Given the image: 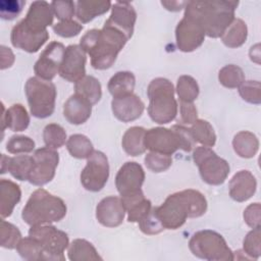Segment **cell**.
Returning a JSON list of instances; mask_svg holds the SVG:
<instances>
[{
    "label": "cell",
    "mask_w": 261,
    "mask_h": 261,
    "mask_svg": "<svg viewBox=\"0 0 261 261\" xmlns=\"http://www.w3.org/2000/svg\"><path fill=\"white\" fill-rule=\"evenodd\" d=\"M247 36L248 28L246 22L241 18H234L220 38L226 47L238 48L246 42Z\"/></svg>",
    "instance_id": "obj_31"
},
{
    "label": "cell",
    "mask_w": 261,
    "mask_h": 261,
    "mask_svg": "<svg viewBox=\"0 0 261 261\" xmlns=\"http://www.w3.org/2000/svg\"><path fill=\"white\" fill-rule=\"evenodd\" d=\"M66 148L69 154L77 159H88L94 152L90 139L81 134L71 135L66 141Z\"/></svg>",
    "instance_id": "obj_33"
},
{
    "label": "cell",
    "mask_w": 261,
    "mask_h": 261,
    "mask_svg": "<svg viewBox=\"0 0 261 261\" xmlns=\"http://www.w3.org/2000/svg\"><path fill=\"white\" fill-rule=\"evenodd\" d=\"M109 177V163L106 155L94 150L81 172V182L90 192H99L106 185Z\"/></svg>",
    "instance_id": "obj_11"
},
{
    "label": "cell",
    "mask_w": 261,
    "mask_h": 261,
    "mask_svg": "<svg viewBox=\"0 0 261 261\" xmlns=\"http://www.w3.org/2000/svg\"><path fill=\"white\" fill-rule=\"evenodd\" d=\"M66 205L61 198L44 189H38L32 193L24 205L21 218L31 226L50 224L60 221L66 215Z\"/></svg>",
    "instance_id": "obj_4"
},
{
    "label": "cell",
    "mask_w": 261,
    "mask_h": 261,
    "mask_svg": "<svg viewBox=\"0 0 261 261\" xmlns=\"http://www.w3.org/2000/svg\"><path fill=\"white\" fill-rule=\"evenodd\" d=\"M54 12L51 4L46 1H34L27 12L23 21L25 24L36 32L47 31V27L53 22Z\"/></svg>",
    "instance_id": "obj_21"
},
{
    "label": "cell",
    "mask_w": 261,
    "mask_h": 261,
    "mask_svg": "<svg viewBox=\"0 0 261 261\" xmlns=\"http://www.w3.org/2000/svg\"><path fill=\"white\" fill-rule=\"evenodd\" d=\"M111 6L112 3L110 1L79 0L75 2V15L81 22L87 23L95 17L106 13Z\"/></svg>",
    "instance_id": "obj_26"
},
{
    "label": "cell",
    "mask_w": 261,
    "mask_h": 261,
    "mask_svg": "<svg viewBox=\"0 0 261 261\" xmlns=\"http://www.w3.org/2000/svg\"><path fill=\"white\" fill-rule=\"evenodd\" d=\"M260 211H261V206L260 203H252L247 208L244 210V220L252 228L261 226L260 225Z\"/></svg>",
    "instance_id": "obj_50"
},
{
    "label": "cell",
    "mask_w": 261,
    "mask_h": 261,
    "mask_svg": "<svg viewBox=\"0 0 261 261\" xmlns=\"http://www.w3.org/2000/svg\"><path fill=\"white\" fill-rule=\"evenodd\" d=\"M200 89L197 81L191 75H180L177 79L176 84V93L179 98V102H189L193 103L198 95Z\"/></svg>",
    "instance_id": "obj_36"
},
{
    "label": "cell",
    "mask_w": 261,
    "mask_h": 261,
    "mask_svg": "<svg viewBox=\"0 0 261 261\" xmlns=\"http://www.w3.org/2000/svg\"><path fill=\"white\" fill-rule=\"evenodd\" d=\"M21 191L17 184L10 179L0 180V214L2 218L9 217L15 205L20 201Z\"/></svg>",
    "instance_id": "obj_24"
},
{
    "label": "cell",
    "mask_w": 261,
    "mask_h": 261,
    "mask_svg": "<svg viewBox=\"0 0 261 261\" xmlns=\"http://www.w3.org/2000/svg\"><path fill=\"white\" fill-rule=\"evenodd\" d=\"M1 69H6L10 67L14 62V54L10 48L1 45Z\"/></svg>",
    "instance_id": "obj_52"
},
{
    "label": "cell",
    "mask_w": 261,
    "mask_h": 261,
    "mask_svg": "<svg viewBox=\"0 0 261 261\" xmlns=\"http://www.w3.org/2000/svg\"><path fill=\"white\" fill-rule=\"evenodd\" d=\"M68 259L71 261H97L102 260L96 248L87 240L75 239L68 246Z\"/></svg>",
    "instance_id": "obj_30"
},
{
    "label": "cell",
    "mask_w": 261,
    "mask_h": 261,
    "mask_svg": "<svg viewBox=\"0 0 261 261\" xmlns=\"http://www.w3.org/2000/svg\"><path fill=\"white\" fill-rule=\"evenodd\" d=\"M128 38L117 29L104 23L101 30L88 31L80 40V46L91 57L95 69H107L113 65Z\"/></svg>",
    "instance_id": "obj_1"
},
{
    "label": "cell",
    "mask_w": 261,
    "mask_h": 261,
    "mask_svg": "<svg viewBox=\"0 0 261 261\" xmlns=\"http://www.w3.org/2000/svg\"><path fill=\"white\" fill-rule=\"evenodd\" d=\"M33 164V156L16 155L14 157H9L7 171L18 180H29Z\"/></svg>",
    "instance_id": "obj_34"
},
{
    "label": "cell",
    "mask_w": 261,
    "mask_h": 261,
    "mask_svg": "<svg viewBox=\"0 0 261 261\" xmlns=\"http://www.w3.org/2000/svg\"><path fill=\"white\" fill-rule=\"evenodd\" d=\"M125 212L119 197L108 196L98 203L96 207V218L103 226L115 227L122 223Z\"/></svg>",
    "instance_id": "obj_18"
},
{
    "label": "cell",
    "mask_w": 261,
    "mask_h": 261,
    "mask_svg": "<svg viewBox=\"0 0 261 261\" xmlns=\"http://www.w3.org/2000/svg\"><path fill=\"white\" fill-rule=\"evenodd\" d=\"M43 139L46 147L56 150L65 144L66 132L57 123H49L43 130Z\"/></svg>",
    "instance_id": "obj_40"
},
{
    "label": "cell",
    "mask_w": 261,
    "mask_h": 261,
    "mask_svg": "<svg viewBox=\"0 0 261 261\" xmlns=\"http://www.w3.org/2000/svg\"><path fill=\"white\" fill-rule=\"evenodd\" d=\"M34 164L29 181L34 186H44L51 181L59 162V154L55 149L43 147L35 151Z\"/></svg>",
    "instance_id": "obj_12"
},
{
    "label": "cell",
    "mask_w": 261,
    "mask_h": 261,
    "mask_svg": "<svg viewBox=\"0 0 261 261\" xmlns=\"http://www.w3.org/2000/svg\"><path fill=\"white\" fill-rule=\"evenodd\" d=\"M259 48H260V45L256 44L255 46L251 47L250 52H249L251 60L258 63V64L260 63V49Z\"/></svg>",
    "instance_id": "obj_54"
},
{
    "label": "cell",
    "mask_w": 261,
    "mask_h": 261,
    "mask_svg": "<svg viewBox=\"0 0 261 261\" xmlns=\"http://www.w3.org/2000/svg\"><path fill=\"white\" fill-rule=\"evenodd\" d=\"M145 164L147 168L153 172H163L171 166L172 158L170 155L157 152H149L145 156Z\"/></svg>",
    "instance_id": "obj_42"
},
{
    "label": "cell",
    "mask_w": 261,
    "mask_h": 261,
    "mask_svg": "<svg viewBox=\"0 0 261 261\" xmlns=\"http://www.w3.org/2000/svg\"><path fill=\"white\" fill-rule=\"evenodd\" d=\"M145 180L143 167L135 162L128 161L122 164L115 176V186L120 197L134 194L142 190Z\"/></svg>",
    "instance_id": "obj_17"
},
{
    "label": "cell",
    "mask_w": 261,
    "mask_h": 261,
    "mask_svg": "<svg viewBox=\"0 0 261 261\" xmlns=\"http://www.w3.org/2000/svg\"><path fill=\"white\" fill-rule=\"evenodd\" d=\"M74 93L87 99L92 105H95L102 97L101 84L96 77L85 75L74 84Z\"/></svg>",
    "instance_id": "obj_32"
},
{
    "label": "cell",
    "mask_w": 261,
    "mask_h": 261,
    "mask_svg": "<svg viewBox=\"0 0 261 261\" xmlns=\"http://www.w3.org/2000/svg\"><path fill=\"white\" fill-rule=\"evenodd\" d=\"M188 1H176V0H163L161 4L165 7V9L169 11H179L186 7Z\"/></svg>",
    "instance_id": "obj_53"
},
{
    "label": "cell",
    "mask_w": 261,
    "mask_h": 261,
    "mask_svg": "<svg viewBox=\"0 0 261 261\" xmlns=\"http://www.w3.org/2000/svg\"><path fill=\"white\" fill-rule=\"evenodd\" d=\"M261 226L253 228L247 233L243 242V251L251 259H258L261 254Z\"/></svg>",
    "instance_id": "obj_41"
},
{
    "label": "cell",
    "mask_w": 261,
    "mask_h": 261,
    "mask_svg": "<svg viewBox=\"0 0 261 261\" xmlns=\"http://www.w3.org/2000/svg\"><path fill=\"white\" fill-rule=\"evenodd\" d=\"M239 94L243 100L251 104L261 103V85L259 81H244L239 87Z\"/></svg>",
    "instance_id": "obj_43"
},
{
    "label": "cell",
    "mask_w": 261,
    "mask_h": 261,
    "mask_svg": "<svg viewBox=\"0 0 261 261\" xmlns=\"http://www.w3.org/2000/svg\"><path fill=\"white\" fill-rule=\"evenodd\" d=\"M52 29L56 35L62 38H71L77 36L81 33L83 25L73 19H68L53 24Z\"/></svg>",
    "instance_id": "obj_47"
},
{
    "label": "cell",
    "mask_w": 261,
    "mask_h": 261,
    "mask_svg": "<svg viewBox=\"0 0 261 261\" xmlns=\"http://www.w3.org/2000/svg\"><path fill=\"white\" fill-rule=\"evenodd\" d=\"M25 1L23 0H2L0 2V16L4 20L16 18L22 11Z\"/></svg>",
    "instance_id": "obj_46"
},
{
    "label": "cell",
    "mask_w": 261,
    "mask_h": 261,
    "mask_svg": "<svg viewBox=\"0 0 261 261\" xmlns=\"http://www.w3.org/2000/svg\"><path fill=\"white\" fill-rule=\"evenodd\" d=\"M205 36L203 28L187 15H184L175 28L176 46L182 52H192L198 49L203 44Z\"/></svg>",
    "instance_id": "obj_14"
},
{
    "label": "cell",
    "mask_w": 261,
    "mask_h": 261,
    "mask_svg": "<svg viewBox=\"0 0 261 261\" xmlns=\"http://www.w3.org/2000/svg\"><path fill=\"white\" fill-rule=\"evenodd\" d=\"M189 248L194 256L208 261H231L234 259L224 238L211 229L195 232L189 241Z\"/></svg>",
    "instance_id": "obj_7"
},
{
    "label": "cell",
    "mask_w": 261,
    "mask_h": 261,
    "mask_svg": "<svg viewBox=\"0 0 261 261\" xmlns=\"http://www.w3.org/2000/svg\"><path fill=\"white\" fill-rule=\"evenodd\" d=\"M16 250L19 256L24 260H43V249L40 243L30 236L19 241Z\"/></svg>",
    "instance_id": "obj_38"
},
{
    "label": "cell",
    "mask_w": 261,
    "mask_h": 261,
    "mask_svg": "<svg viewBox=\"0 0 261 261\" xmlns=\"http://www.w3.org/2000/svg\"><path fill=\"white\" fill-rule=\"evenodd\" d=\"M2 132H4L6 127L10 128L12 132H22L27 129L30 124V115L23 105L13 104L5 111L4 105L2 104Z\"/></svg>",
    "instance_id": "obj_25"
},
{
    "label": "cell",
    "mask_w": 261,
    "mask_h": 261,
    "mask_svg": "<svg viewBox=\"0 0 261 261\" xmlns=\"http://www.w3.org/2000/svg\"><path fill=\"white\" fill-rule=\"evenodd\" d=\"M21 240L19 229L12 223L1 219L0 224V246L5 249H15Z\"/></svg>",
    "instance_id": "obj_39"
},
{
    "label": "cell",
    "mask_w": 261,
    "mask_h": 261,
    "mask_svg": "<svg viewBox=\"0 0 261 261\" xmlns=\"http://www.w3.org/2000/svg\"><path fill=\"white\" fill-rule=\"evenodd\" d=\"M113 115L122 122H129L138 119L145 109V104L137 95L128 94L113 98L111 101Z\"/></svg>",
    "instance_id": "obj_20"
},
{
    "label": "cell",
    "mask_w": 261,
    "mask_h": 261,
    "mask_svg": "<svg viewBox=\"0 0 261 261\" xmlns=\"http://www.w3.org/2000/svg\"><path fill=\"white\" fill-rule=\"evenodd\" d=\"M179 110L181 123L193 124L198 119V112L194 103L179 102Z\"/></svg>",
    "instance_id": "obj_51"
},
{
    "label": "cell",
    "mask_w": 261,
    "mask_h": 261,
    "mask_svg": "<svg viewBox=\"0 0 261 261\" xmlns=\"http://www.w3.org/2000/svg\"><path fill=\"white\" fill-rule=\"evenodd\" d=\"M151 209H152L151 201L145 198L126 211L128 213L127 220L129 222H139L149 213Z\"/></svg>",
    "instance_id": "obj_49"
},
{
    "label": "cell",
    "mask_w": 261,
    "mask_h": 261,
    "mask_svg": "<svg viewBox=\"0 0 261 261\" xmlns=\"http://www.w3.org/2000/svg\"><path fill=\"white\" fill-rule=\"evenodd\" d=\"M138 223L140 229L146 234H157L165 229L157 216L156 207H152L149 213Z\"/></svg>",
    "instance_id": "obj_45"
},
{
    "label": "cell",
    "mask_w": 261,
    "mask_h": 261,
    "mask_svg": "<svg viewBox=\"0 0 261 261\" xmlns=\"http://www.w3.org/2000/svg\"><path fill=\"white\" fill-rule=\"evenodd\" d=\"M92 104L81 95H71L63 105V115L71 124H83L91 116Z\"/></svg>",
    "instance_id": "obj_23"
},
{
    "label": "cell",
    "mask_w": 261,
    "mask_h": 261,
    "mask_svg": "<svg viewBox=\"0 0 261 261\" xmlns=\"http://www.w3.org/2000/svg\"><path fill=\"white\" fill-rule=\"evenodd\" d=\"M136 20L137 12L135 7L129 2L117 1L112 4L111 14L105 23L117 29L130 39L134 33Z\"/></svg>",
    "instance_id": "obj_19"
},
{
    "label": "cell",
    "mask_w": 261,
    "mask_h": 261,
    "mask_svg": "<svg viewBox=\"0 0 261 261\" xmlns=\"http://www.w3.org/2000/svg\"><path fill=\"white\" fill-rule=\"evenodd\" d=\"M147 95L148 114L154 122L165 124L176 117L178 106L174 98V87L169 80L164 77L152 80L148 86Z\"/></svg>",
    "instance_id": "obj_6"
},
{
    "label": "cell",
    "mask_w": 261,
    "mask_h": 261,
    "mask_svg": "<svg viewBox=\"0 0 261 261\" xmlns=\"http://www.w3.org/2000/svg\"><path fill=\"white\" fill-rule=\"evenodd\" d=\"M257 181L249 170L238 171L228 182L229 196L237 202L249 200L256 192Z\"/></svg>",
    "instance_id": "obj_22"
},
{
    "label": "cell",
    "mask_w": 261,
    "mask_h": 261,
    "mask_svg": "<svg viewBox=\"0 0 261 261\" xmlns=\"http://www.w3.org/2000/svg\"><path fill=\"white\" fill-rule=\"evenodd\" d=\"M206 210L205 196L193 189L173 193L156 207L157 216L165 229H177L185 224L187 218L200 217Z\"/></svg>",
    "instance_id": "obj_2"
},
{
    "label": "cell",
    "mask_w": 261,
    "mask_h": 261,
    "mask_svg": "<svg viewBox=\"0 0 261 261\" xmlns=\"http://www.w3.org/2000/svg\"><path fill=\"white\" fill-rule=\"evenodd\" d=\"M35 149V142L28 136H12L6 143V150L11 154L30 153Z\"/></svg>",
    "instance_id": "obj_44"
},
{
    "label": "cell",
    "mask_w": 261,
    "mask_h": 261,
    "mask_svg": "<svg viewBox=\"0 0 261 261\" xmlns=\"http://www.w3.org/2000/svg\"><path fill=\"white\" fill-rule=\"evenodd\" d=\"M8 160H9V157L6 156L5 154H2L1 155V173H5L7 172V169H8Z\"/></svg>",
    "instance_id": "obj_55"
},
{
    "label": "cell",
    "mask_w": 261,
    "mask_h": 261,
    "mask_svg": "<svg viewBox=\"0 0 261 261\" xmlns=\"http://www.w3.org/2000/svg\"><path fill=\"white\" fill-rule=\"evenodd\" d=\"M239 1H188L185 14L195 19L209 38H219L234 19Z\"/></svg>",
    "instance_id": "obj_3"
},
{
    "label": "cell",
    "mask_w": 261,
    "mask_h": 261,
    "mask_svg": "<svg viewBox=\"0 0 261 261\" xmlns=\"http://www.w3.org/2000/svg\"><path fill=\"white\" fill-rule=\"evenodd\" d=\"M146 129L142 126H132L122 136L121 146L129 156H139L146 151L145 146Z\"/></svg>",
    "instance_id": "obj_27"
},
{
    "label": "cell",
    "mask_w": 261,
    "mask_h": 261,
    "mask_svg": "<svg viewBox=\"0 0 261 261\" xmlns=\"http://www.w3.org/2000/svg\"><path fill=\"white\" fill-rule=\"evenodd\" d=\"M86 52L80 45H69L65 48L59 75L70 82L76 83L86 75Z\"/></svg>",
    "instance_id": "obj_15"
},
{
    "label": "cell",
    "mask_w": 261,
    "mask_h": 261,
    "mask_svg": "<svg viewBox=\"0 0 261 261\" xmlns=\"http://www.w3.org/2000/svg\"><path fill=\"white\" fill-rule=\"evenodd\" d=\"M193 160L199 168L202 179L208 185H221L229 174L228 162L219 157L210 147L200 146L195 148Z\"/></svg>",
    "instance_id": "obj_10"
},
{
    "label": "cell",
    "mask_w": 261,
    "mask_h": 261,
    "mask_svg": "<svg viewBox=\"0 0 261 261\" xmlns=\"http://www.w3.org/2000/svg\"><path fill=\"white\" fill-rule=\"evenodd\" d=\"M190 130L196 143H200L205 147H213L215 145L216 135L207 120L197 119L190 127Z\"/></svg>",
    "instance_id": "obj_35"
},
{
    "label": "cell",
    "mask_w": 261,
    "mask_h": 261,
    "mask_svg": "<svg viewBox=\"0 0 261 261\" xmlns=\"http://www.w3.org/2000/svg\"><path fill=\"white\" fill-rule=\"evenodd\" d=\"M195 143L190 127L181 124H174L171 128L162 126L152 127L146 130L145 134L146 149L166 155H172L178 149L190 152L194 148Z\"/></svg>",
    "instance_id": "obj_5"
},
{
    "label": "cell",
    "mask_w": 261,
    "mask_h": 261,
    "mask_svg": "<svg viewBox=\"0 0 261 261\" xmlns=\"http://www.w3.org/2000/svg\"><path fill=\"white\" fill-rule=\"evenodd\" d=\"M50 4L53 9L54 15L58 19H60V21L71 19L72 16L75 14V2L73 1L57 0L52 1Z\"/></svg>",
    "instance_id": "obj_48"
},
{
    "label": "cell",
    "mask_w": 261,
    "mask_h": 261,
    "mask_svg": "<svg viewBox=\"0 0 261 261\" xmlns=\"http://www.w3.org/2000/svg\"><path fill=\"white\" fill-rule=\"evenodd\" d=\"M234 152L242 158H252L259 149V141L256 135L248 130L238 133L232 140Z\"/></svg>",
    "instance_id": "obj_29"
},
{
    "label": "cell",
    "mask_w": 261,
    "mask_h": 261,
    "mask_svg": "<svg viewBox=\"0 0 261 261\" xmlns=\"http://www.w3.org/2000/svg\"><path fill=\"white\" fill-rule=\"evenodd\" d=\"M64 51L65 47L62 43L57 41L49 43L35 63L34 71L36 76L51 81L57 73H59Z\"/></svg>",
    "instance_id": "obj_13"
},
{
    "label": "cell",
    "mask_w": 261,
    "mask_h": 261,
    "mask_svg": "<svg viewBox=\"0 0 261 261\" xmlns=\"http://www.w3.org/2000/svg\"><path fill=\"white\" fill-rule=\"evenodd\" d=\"M219 83L228 89L239 88L245 81V73L243 69L234 64H227L223 66L218 72Z\"/></svg>",
    "instance_id": "obj_37"
},
{
    "label": "cell",
    "mask_w": 261,
    "mask_h": 261,
    "mask_svg": "<svg viewBox=\"0 0 261 261\" xmlns=\"http://www.w3.org/2000/svg\"><path fill=\"white\" fill-rule=\"evenodd\" d=\"M136 86L135 74L130 71H117L108 82L107 88L113 98L134 93Z\"/></svg>",
    "instance_id": "obj_28"
},
{
    "label": "cell",
    "mask_w": 261,
    "mask_h": 261,
    "mask_svg": "<svg viewBox=\"0 0 261 261\" xmlns=\"http://www.w3.org/2000/svg\"><path fill=\"white\" fill-rule=\"evenodd\" d=\"M29 236L37 240L43 249V260L64 261L65 249L69 246L68 236L65 231L51 224H39L31 226Z\"/></svg>",
    "instance_id": "obj_9"
},
{
    "label": "cell",
    "mask_w": 261,
    "mask_h": 261,
    "mask_svg": "<svg viewBox=\"0 0 261 261\" xmlns=\"http://www.w3.org/2000/svg\"><path fill=\"white\" fill-rule=\"evenodd\" d=\"M24 92L33 116L46 118L52 115L55 109L57 92L51 81L32 76L25 83Z\"/></svg>",
    "instance_id": "obj_8"
},
{
    "label": "cell",
    "mask_w": 261,
    "mask_h": 261,
    "mask_svg": "<svg viewBox=\"0 0 261 261\" xmlns=\"http://www.w3.org/2000/svg\"><path fill=\"white\" fill-rule=\"evenodd\" d=\"M48 31L36 32L30 29L23 19L17 22L11 30L10 41L13 47L29 53H35L48 41Z\"/></svg>",
    "instance_id": "obj_16"
}]
</instances>
